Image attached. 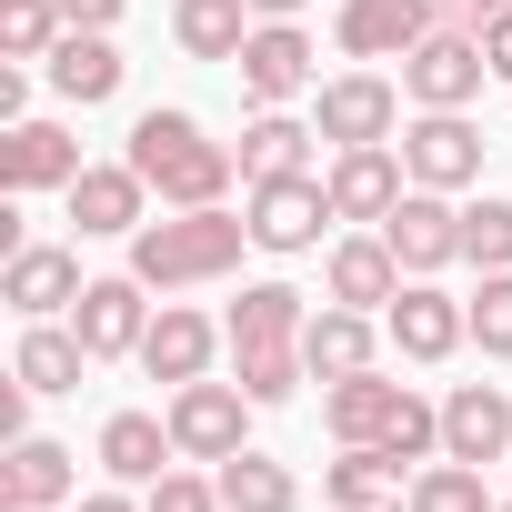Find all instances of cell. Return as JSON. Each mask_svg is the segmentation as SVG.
<instances>
[{
	"mask_svg": "<svg viewBox=\"0 0 512 512\" xmlns=\"http://www.w3.org/2000/svg\"><path fill=\"white\" fill-rule=\"evenodd\" d=\"M221 342H231V332H211L201 312L161 302V312H151V332H141V372L181 392V382H201V372H211V352H221Z\"/></svg>",
	"mask_w": 512,
	"mask_h": 512,
	"instance_id": "18",
	"label": "cell"
},
{
	"mask_svg": "<svg viewBox=\"0 0 512 512\" xmlns=\"http://www.w3.org/2000/svg\"><path fill=\"white\" fill-rule=\"evenodd\" d=\"M241 91L251 101H262V111H282V101H302L312 91V41H302V21H262V31H251L241 41Z\"/></svg>",
	"mask_w": 512,
	"mask_h": 512,
	"instance_id": "11",
	"label": "cell"
},
{
	"mask_svg": "<svg viewBox=\"0 0 512 512\" xmlns=\"http://www.w3.org/2000/svg\"><path fill=\"white\" fill-rule=\"evenodd\" d=\"M322 492H332L342 512H382V502L402 492V462H392L382 442H342V462L322 472Z\"/></svg>",
	"mask_w": 512,
	"mask_h": 512,
	"instance_id": "29",
	"label": "cell"
},
{
	"mask_svg": "<svg viewBox=\"0 0 512 512\" xmlns=\"http://www.w3.org/2000/svg\"><path fill=\"white\" fill-rule=\"evenodd\" d=\"M402 161L422 191H462V181H482V131L462 111H422V121H402Z\"/></svg>",
	"mask_w": 512,
	"mask_h": 512,
	"instance_id": "10",
	"label": "cell"
},
{
	"mask_svg": "<svg viewBox=\"0 0 512 512\" xmlns=\"http://www.w3.org/2000/svg\"><path fill=\"white\" fill-rule=\"evenodd\" d=\"M171 31H181L191 61H241V41H251V0H181Z\"/></svg>",
	"mask_w": 512,
	"mask_h": 512,
	"instance_id": "30",
	"label": "cell"
},
{
	"mask_svg": "<svg viewBox=\"0 0 512 512\" xmlns=\"http://www.w3.org/2000/svg\"><path fill=\"white\" fill-rule=\"evenodd\" d=\"M141 201H151V181H141L131 161H91V171L71 181V221H81V241H131V231L151 221Z\"/></svg>",
	"mask_w": 512,
	"mask_h": 512,
	"instance_id": "14",
	"label": "cell"
},
{
	"mask_svg": "<svg viewBox=\"0 0 512 512\" xmlns=\"http://www.w3.org/2000/svg\"><path fill=\"white\" fill-rule=\"evenodd\" d=\"M141 502H151V512H221V482H201V472H161Z\"/></svg>",
	"mask_w": 512,
	"mask_h": 512,
	"instance_id": "37",
	"label": "cell"
},
{
	"mask_svg": "<svg viewBox=\"0 0 512 512\" xmlns=\"http://www.w3.org/2000/svg\"><path fill=\"white\" fill-rule=\"evenodd\" d=\"M61 21H71V31H111V21H121V0H61Z\"/></svg>",
	"mask_w": 512,
	"mask_h": 512,
	"instance_id": "39",
	"label": "cell"
},
{
	"mask_svg": "<svg viewBox=\"0 0 512 512\" xmlns=\"http://www.w3.org/2000/svg\"><path fill=\"white\" fill-rule=\"evenodd\" d=\"M241 412H262V402H251L241 382H181L171 392V442H181V462H231L241 452Z\"/></svg>",
	"mask_w": 512,
	"mask_h": 512,
	"instance_id": "4",
	"label": "cell"
},
{
	"mask_svg": "<svg viewBox=\"0 0 512 512\" xmlns=\"http://www.w3.org/2000/svg\"><path fill=\"white\" fill-rule=\"evenodd\" d=\"M322 191H332V221H392V201L412 191V161L392 141H362V151H342L322 171Z\"/></svg>",
	"mask_w": 512,
	"mask_h": 512,
	"instance_id": "8",
	"label": "cell"
},
{
	"mask_svg": "<svg viewBox=\"0 0 512 512\" xmlns=\"http://www.w3.org/2000/svg\"><path fill=\"white\" fill-rule=\"evenodd\" d=\"M302 322H312V312H302L292 282H251V292L231 302L221 332H231V352H272V342H302Z\"/></svg>",
	"mask_w": 512,
	"mask_h": 512,
	"instance_id": "25",
	"label": "cell"
},
{
	"mask_svg": "<svg viewBox=\"0 0 512 512\" xmlns=\"http://www.w3.org/2000/svg\"><path fill=\"white\" fill-rule=\"evenodd\" d=\"M382 332H392L402 362H452V352L472 342V302H452V292H432V282H402L392 312H382Z\"/></svg>",
	"mask_w": 512,
	"mask_h": 512,
	"instance_id": "6",
	"label": "cell"
},
{
	"mask_svg": "<svg viewBox=\"0 0 512 512\" xmlns=\"http://www.w3.org/2000/svg\"><path fill=\"white\" fill-rule=\"evenodd\" d=\"M151 282L141 272H111V282H91L81 302H71V332L91 342V362H111V352H141V332H151V302H141Z\"/></svg>",
	"mask_w": 512,
	"mask_h": 512,
	"instance_id": "15",
	"label": "cell"
},
{
	"mask_svg": "<svg viewBox=\"0 0 512 512\" xmlns=\"http://www.w3.org/2000/svg\"><path fill=\"white\" fill-rule=\"evenodd\" d=\"M91 282H81V251H61V241H21L11 262H0V302H11L21 322H51V312H71Z\"/></svg>",
	"mask_w": 512,
	"mask_h": 512,
	"instance_id": "7",
	"label": "cell"
},
{
	"mask_svg": "<svg viewBox=\"0 0 512 512\" xmlns=\"http://www.w3.org/2000/svg\"><path fill=\"white\" fill-rule=\"evenodd\" d=\"M392 402H402V382H382V372H342V382H322V422H332V442H382Z\"/></svg>",
	"mask_w": 512,
	"mask_h": 512,
	"instance_id": "27",
	"label": "cell"
},
{
	"mask_svg": "<svg viewBox=\"0 0 512 512\" xmlns=\"http://www.w3.org/2000/svg\"><path fill=\"white\" fill-rule=\"evenodd\" d=\"M342 51L352 61H402L412 41H432L442 31V11H432V0H342Z\"/></svg>",
	"mask_w": 512,
	"mask_h": 512,
	"instance_id": "16",
	"label": "cell"
},
{
	"mask_svg": "<svg viewBox=\"0 0 512 512\" xmlns=\"http://www.w3.org/2000/svg\"><path fill=\"white\" fill-rule=\"evenodd\" d=\"M472 342H482L492 362H512V272H482V292H472Z\"/></svg>",
	"mask_w": 512,
	"mask_h": 512,
	"instance_id": "36",
	"label": "cell"
},
{
	"mask_svg": "<svg viewBox=\"0 0 512 512\" xmlns=\"http://www.w3.org/2000/svg\"><path fill=\"white\" fill-rule=\"evenodd\" d=\"M241 241H251V211L201 201V211H171V221H141L131 231V272L151 292H191V282H221L241 262Z\"/></svg>",
	"mask_w": 512,
	"mask_h": 512,
	"instance_id": "1",
	"label": "cell"
},
{
	"mask_svg": "<svg viewBox=\"0 0 512 512\" xmlns=\"http://www.w3.org/2000/svg\"><path fill=\"white\" fill-rule=\"evenodd\" d=\"M91 161H81V141L61 131V121H11L0 131V181L11 191H71Z\"/></svg>",
	"mask_w": 512,
	"mask_h": 512,
	"instance_id": "17",
	"label": "cell"
},
{
	"mask_svg": "<svg viewBox=\"0 0 512 512\" xmlns=\"http://www.w3.org/2000/svg\"><path fill=\"white\" fill-rule=\"evenodd\" d=\"M302 362H312V382L372 372V312H352V302H322V312L302 322Z\"/></svg>",
	"mask_w": 512,
	"mask_h": 512,
	"instance_id": "22",
	"label": "cell"
},
{
	"mask_svg": "<svg viewBox=\"0 0 512 512\" xmlns=\"http://www.w3.org/2000/svg\"><path fill=\"white\" fill-rule=\"evenodd\" d=\"M81 372H91V342H81V332H61V322H21L11 382H31V392H81Z\"/></svg>",
	"mask_w": 512,
	"mask_h": 512,
	"instance_id": "24",
	"label": "cell"
},
{
	"mask_svg": "<svg viewBox=\"0 0 512 512\" xmlns=\"http://www.w3.org/2000/svg\"><path fill=\"white\" fill-rule=\"evenodd\" d=\"M61 502H81V452L21 432L11 462H0V512H61Z\"/></svg>",
	"mask_w": 512,
	"mask_h": 512,
	"instance_id": "13",
	"label": "cell"
},
{
	"mask_svg": "<svg viewBox=\"0 0 512 512\" xmlns=\"http://www.w3.org/2000/svg\"><path fill=\"white\" fill-rule=\"evenodd\" d=\"M231 362H241V392L262 402V412H272V402H292V392L312 382V362H302V342H272V352H231Z\"/></svg>",
	"mask_w": 512,
	"mask_h": 512,
	"instance_id": "33",
	"label": "cell"
},
{
	"mask_svg": "<svg viewBox=\"0 0 512 512\" xmlns=\"http://www.w3.org/2000/svg\"><path fill=\"white\" fill-rule=\"evenodd\" d=\"M312 141L322 131H302L292 111H262L241 131V181H292V171H312Z\"/></svg>",
	"mask_w": 512,
	"mask_h": 512,
	"instance_id": "28",
	"label": "cell"
},
{
	"mask_svg": "<svg viewBox=\"0 0 512 512\" xmlns=\"http://www.w3.org/2000/svg\"><path fill=\"white\" fill-rule=\"evenodd\" d=\"M492 512H512V502H492Z\"/></svg>",
	"mask_w": 512,
	"mask_h": 512,
	"instance_id": "43",
	"label": "cell"
},
{
	"mask_svg": "<svg viewBox=\"0 0 512 512\" xmlns=\"http://www.w3.org/2000/svg\"><path fill=\"white\" fill-rule=\"evenodd\" d=\"M131 171H141L171 211H201V201H221V191H231L241 151H231V141H211L191 111H141V121H131Z\"/></svg>",
	"mask_w": 512,
	"mask_h": 512,
	"instance_id": "2",
	"label": "cell"
},
{
	"mask_svg": "<svg viewBox=\"0 0 512 512\" xmlns=\"http://www.w3.org/2000/svg\"><path fill=\"white\" fill-rule=\"evenodd\" d=\"M251 11H262V21H302V0H251Z\"/></svg>",
	"mask_w": 512,
	"mask_h": 512,
	"instance_id": "41",
	"label": "cell"
},
{
	"mask_svg": "<svg viewBox=\"0 0 512 512\" xmlns=\"http://www.w3.org/2000/svg\"><path fill=\"white\" fill-rule=\"evenodd\" d=\"M51 91L81 101V111L111 101V91H121V51H111V31H61V41H51Z\"/></svg>",
	"mask_w": 512,
	"mask_h": 512,
	"instance_id": "23",
	"label": "cell"
},
{
	"mask_svg": "<svg viewBox=\"0 0 512 512\" xmlns=\"http://www.w3.org/2000/svg\"><path fill=\"white\" fill-rule=\"evenodd\" d=\"M382 241L402 251V272L422 282V272H442V262H462V211H452V191H402L392 201V221H382Z\"/></svg>",
	"mask_w": 512,
	"mask_h": 512,
	"instance_id": "9",
	"label": "cell"
},
{
	"mask_svg": "<svg viewBox=\"0 0 512 512\" xmlns=\"http://www.w3.org/2000/svg\"><path fill=\"white\" fill-rule=\"evenodd\" d=\"M332 302H352V312H392V292H402V251L382 241V221L372 231H352V241H332Z\"/></svg>",
	"mask_w": 512,
	"mask_h": 512,
	"instance_id": "20",
	"label": "cell"
},
{
	"mask_svg": "<svg viewBox=\"0 0 512 512\" xmlns=\"http://www.w3.org/2000/svg\"><path fill=\"white\" fill-rule=\"evenodd\" d=\"M462 11H472V31H482V21H492V11H512V0H462Z\"/></svg>",
	"mask_w": 512,
	"mask_h": 512,
	"instance_id": "42",
	"label": "cell"
},
{
	"mask_svg": "<svg viewBox=\"0 0 512 512\" xmlns=\"http://www.w3.org/2000/svg\"><path fill=\"white\" fill-rule=\"evenodd\" d=\"M462 262H472V272H512V201L482 191V201L462 211Z\"/></svg>",
	"mask_w": 512,
	"mask_h": 512,
	"instance_id": "34",
	"label": "cell"
},
{
	"mask_svg": "<svg viewBox=\"0 0 512 512\" xmlns=\"http://www.w3.org/2000/svg\"><path fill=\"white\" fill-rule=\"evenodd\" d=\"M482 81H492L482 31H432V41L402 51V101H422V111H462Z\"/></svg>",
	"mask_w": 512,
	"mask_h": 512,
	"instance_id": "3",
	"label": "cell"
},
{
	"mask_svg": "<svg viewBox=\"0 0 512 512\" xmlns=\"http://www.w3.org/2000/svg\"><path fill=\"white\" fill-rule=\"evenodd\" d=\"M402 502H412V512H492V492H482V462H452V452H442V462H422Z\"/></svg>",
	"mask_w": 512,
	"mask_h": 512,
	"instance_id": "31",
	"label": "cell"
},
{
	"mask_svg": "<svg viewBox=\"0 0 512 512\" xmlns=\"http://www.w3.org/2000/svg\"><path fill=\"white\" fill-rule=\"evenodd\" d=\"M61 31V0H0V61H51Z\"/></svg>",
	"mask_w": 512,
	"mask_h": 512,
	"instance_id": "32",
	"label": "cell"
},
{
	"mask_svg": "<svg viewBox=\"0 0 512 512\" xmlns=\"http://www.w3.org/2000/svg\"><path fill=\"white\" fill-rule=\"evenodd\" d=\"M482 61H492V81H512V11L482 21Z\"/></svg>",
	"mask_w": 512,
	"mask_h": 512,
	"instance_id": "38",
	"label": "cell"
},
{
	"mask_svg": "<svg viewBox=\"0 0 512 512\" xmlns=\"http://www.w3.org/2000/svg\"><path fill=\"white\" fill-rule=\"evenodd\" d=\"M211 482H221V512H292V502H302V472L272 462V452H251V442H241Z\"/></svg>",
	"mask_w": 512,
	"mask_h": 512,
	"instance_id": "26",
	"label": "cell"
},
{
	"mask_svg": "<svg viewBox=\"0 0 512 512\" xmlns=\"http://www.w3.org/2000/svg\"><path fill=\"white\" fill-rule=\"evenodd\" d=\"M442 452L452 462H512V402H502V382H462L442 402Z\"/></svg>",
	"mask_w": 512,
	"mask_h": 512,
	"instance_id": "19",
	"label": "cell"
},
{
	"mask_svg": "<svg viewBox=\"0 0 512 512\" xmlns=\"http://www.w3.org/2000/svg\"><path fill=\"white\" fill-rule=\"evenodd\" d=\"M171 462H181L171 412H111V422H101V472H111V482H141V492H151Z\"/></svg>",
	"mask_w": 512,
	"mask_h": 512,
	"instance_id": "21",
	"label": "cell"
},
{
	"mask_svg": "<svg viewBox=\"0 0 512 512\" xmlns=\"http://www.w3.org/2000/svg\"><path fill=\"white\" fill-rule=\"evenodd\" d=\"M312 131H322L332 151L392 141V131H402V91H392L382 71H342V81H322V101H312Z\"/></svg>",
	"mask_w": 512,
	"mask_h": 512,
	"instance_id": "5",
	"label": "cell"
},
{
	"mask_svg": "<svg viewBox=\"0 0 512 512\" xmlns=\"http://www.w3.org/2000/svg\"><path fill=\"white\" fill-rule=\"evenodd\" d=\"M322 221H332V191H322L312 171H292V181H251V241H262V251H312Z\"/></svg>",
	"mask_w": 512,
	"mask_h": 512,
	"instance_id": "12",
	"label": "cell"
},
{
	"mask_svg": "<svg viewBox=\"0 0 512 512\" xmlns=\"http://www.w3.org/2000/svg\"><path fill=\"white\" fill-rule=\"evenodd\" d=\"M382 452H392L402 472H412V462H432V452H442V412H432L422 392H402V402H392V422H382Z\"/></svg>",
	"mask_w": 512,
	"mask_h": 512,
	"instance_id": "35",
	"label": "cell"
},
{
	"mask_svg": "<svg viewBox=\"0 0 512 512\" xmlns=\"http://www.w3.org/2000/svg\"><path fill=\"white\" fill-rule=\"evenodd\" d=\"M71 512H151V502H131V492H81Z\"/></svg>",
	"mask_w": 512,
	"mask_h": 512,
	"instance_id": "40",
	"label": "cell"
}]
</instances>
